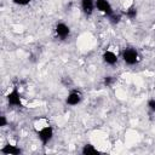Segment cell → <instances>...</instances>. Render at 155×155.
Returning <instances> with one entry per match:
<instances>
[{"mask_svg": "<svg viewBox=\"0 0 155 155\" xmlns=\"http://www.w3.org/2000/svg\"><path fill=\"white\" fill-rule=\"evenodd\" d=\"M124 15H125L127 18H130V19L136 18V17H137V8H136V6L133 5V6H131V7L125 8V10H124Z\"/></svg>", "mask_w": 155, "mask_h": 155, "instance_id": "cell-10", "label": "cell"}, {"mask_svg": "<svg viewBox=\"0 0 155 155\" xmlns=\"http://www.w3.org/2000/svg\"><path fill=\"white\" fill-rule=\"evenodd\" d=\"M121 58L127 65H134L140 61L138 51L133 47H125L121 52Z\"/></svg>", "mask_w": 155, "mask_h": 155, "instance_id": "cell-1", "label": "cell"}, {"mask_svg": "<svg viewBox=\"0 0 155 155\" xmlns=\"http://www.w3.org/2000/svg\"><path fill=\"white\" fill-rule=\"evenodd\" d=\"M114 82H115V78H114V76H105V78L103 79V84H104L107 87H110Z\"/></svg>", "mask_w": 155, "mask_h": 155, "instance_id": "cell-14", "label": "cell"}, {"mask_svg": "<svg viewBox=\"0 0 155 155\" xmlns=\"http://www.w3.org/2000/svg\"><path fill=\"white\" fill-rule=\"evenodd\" d=\"M62 82H63V85L64 86H70V85H73V81H71V79L69 78V76H64L63 79H62Z\"/></svg>", "mask_w": 155, "mask_h": 155, "instance_id": "cell-17", "label": "cell"}, {"mask_svg": "<svg viewBox=\"0 0 155 155\" xmlns=\"http://www.w3.org/2000/svg\"><path fill=\"white\" fill-rule=\"evenodd\" d=\"M54 34L58 39L64 40L70 35V27L68 24L63 23V22H58L54 25Z\"/></svg>", "mask_w": 155, "mask_h": 155, "instance_id": "cell-4", "label": "cell"}, {"mask_svg": "<svg viewBox=\"0 0 155 155\" xmlns=\"http://www.w3.org/2000/svg\"><path fill=\"white\" fill-rule=\"evenodd\" d=\"M96 8H97L99 12L104 13L107 17L110 16V15L114 12L113 6H111V4L109 2V0H96Z\"/></svg>", "mask_w": 155, "mask_h": 155, "instance_id": "cell-6", "label": "cell"}, {"mask_svg": "<svg viewBox=\"0 0 155 155\" xmlns=\"http://www.w3.org/2000/svg\"><path fill=\"white\" fill-rule=\"evenodd\" d=\"M0 126H1V127L7 126V119H6L5 115H1V116H0Z\"/></svg>", "mask_w": 155, "mask_h": 155, "instance_id": "cell-18", "label": "cell"}, {"mask_svg": "<svg viewBox=\"0 0 155 155\" xmlns=\"http://www.w3.org/2000/svg\"><path fill=\"white\" fill-rule=\"evenodd\" d=\"M0 153L6 154V155H18V154L22 153V150H21V148H18L17 145L11 144V143H7L6 145H4V147L0 149Z\"/></svg>", "mask_w": 155, "mask_h": 155, "instance_id": "cell-9", "label": "cell"}, {"mask_svg": "<svg viewBox=\"0 0 155 155\" xmlns=\"http://www.w3.org/2000/svg\"><path fill=\"white\" fill-rule=\"evenodd\" d=\"M30 1H31V0H12V2L16 4V5H18V6H25V5H28Z\"/></svg>", "mask_w": 155, "mask_h": 155, "instance_id": "cell-16", "label": "cell"}, {"mask_svg": "<svg viewBox=\"0 0 155 155\" xmlns=\"http://www.w3.org/2000/svg\"><path fill=\"white\" fill-rule=\"evenodd\" d=\"M6 99H7L8 105L11 107H22V97L17 87H13L12 91L8 92Z\"/></svg>", "mask_w": 155, "mask_h": 155, "instance_id": "cell-3", "label": "cell"}, {"mask_svg": "<svg viewBox=\"0 0 155 155\" xmlns=\"http://www.w3.org/2000/svg\"><path fill=\"white\" fill-rule=\"evenodd\" d=\"M81 153L85 154V155H88V154H97L98 153V149L94 148V145L92 144H85L81 149Z\"/></svg>", "mask_w": 155, "mask_h": 155, "instance_id": "cell-11", "label": "cell"}, {"mask_svg": "<svg viewBox=\"0 0 155 155\" xmlns=\"http://www.w3.org/2000/svg\"><path fill=\"white\" fill-rule=\"evenodd\" d=\"M108 18H109V21H110L113 24H116V23H119V22L121 21V15H120V13H116V12L114 11L110 16H108Z\"/></svg>", "mask_w": 155, "mask_h": 155, "instance_id": "cell-13", "label": "cell"}, {"mask_svg": "<svg viewBox=\"0 0 155 155\" xmlns=\"http://www.w3.org/2000/svg\"><path fill=\"white\" fill-rule=\"evenodd\" d=\"M102 58H103V62L108 65H115L119 61V57H117L116 52H114L111 50H105L102 54Z\"/></svg>", "mask_w": 155, "mask_h": 155, "instance_id": "cell-7", "label": "cell"}, {"mask_svg": "<svg viewBox=\"0 0 155 155\" xmlns=\"http://www.w3.org/2000/svg\"><path fill=\"white\" fill-rule=\"evenodd\" d=\"M82 98H84V97H82L81 91H79V90H71V91L68 93L67 98H65V103H67L68 105L75 107V105H78V104L81 103Z\"/></svg>", "mask_w": 155, "mask_h": 155, "instance_id": "cell-5", "label": "cell"}, {"mask_svg": "<svg viewBox=\"0 0 155 155\" xmlns=\"http://www.w3.org/2000/svg\"><path fill=\"white\" fill-rule=\"evenodd\" d=\"M147 107H148V109H149L150 111L155 113V98L149 99V101H148V103H147Z\"/></svg>", "mask_w": 155, "mask_h": 155, "instance_id": "cell-15", "label": "cell"}, {"mask_svg": "<svg viewBox=\"0 0 155 155\" xmlns=\"http://www.w3.org/2000/svg\"><path fill=\"white\" fill-rule=\"evenodd\" d=\"M36 134H38V138L40 139V142H41L44 145H46V144L50 143L51 139L53 138L54 131H53V127H52V126L47 125V126L42 127L41 130L36 131Z\"/></svg>", "mask_w": 155, "mask_h": 155, "instance_id": "cell-2", "label": "cell"}, {"mask_svg": "<svg viewBox=\"0 0 155 155\" xmlns=\"http://www.w3.org/2000/svg\"><path fill=\"white\" fill-rule=\"evenodd\" d=\"M81 10L86 16H91L96 8V0H81Z\"/></svg>", "mask_w": 155, "mask_h": 155, "instance_id": "cell-8", "label": "cell"}, {"mask_svg": "<svg viewBox=\"0 0 155 155\" xmlns=\"http://www.w3.org/2000/svg\"><path fill=\"white\" fill-rule=\"evenodd\" d=\"M47 125H50L48 124V121L46 120V119H38L35 122H34V128H35V131H39V130H41L42 127H45V126H47Z\"/></svg>", "mask_w": 155, "mask_h": 155, "instance_id": "cell-12", "label": "cell"}]
</instances>
